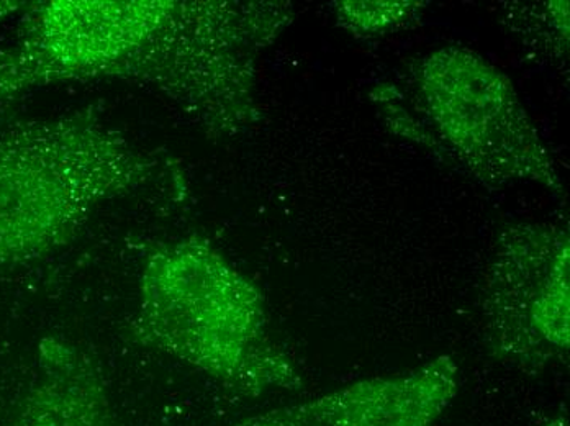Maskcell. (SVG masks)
I'll list each match as a JSON object with an SVG mask.
<instances>
[{
  "label": "cell",
  "mask_w": 570,
  "mask_h": 426,
  "mask_svg": "<svg viewBox=\"0 0 570 426\" xmlns=\"http://www.w3.org/2000/svg\"><path fill=\"white\" fill-rule=\"evenodd\" d=\"M544 426H569V418L566 412L559 414L558 417L552 418L551 422H548Z\"/></svg>",
  "instance_id": "cell-10"
},
{
  "label": "cell",
  "mask_w": 570,
  "mask_h": 426,
  "mask_svg": "<svg viewBox=\"0 0 570 426\" xmlns=\"http://www.w3.org/2000/svg\"><path fill=\"white\" fill-rule=\"evenodd\" d=\"M387 127L489 187H566L512 79L468 47L438 48L413 61L405 89L371 91Z\"/></svg>",
  "instance_id": "cell-4"
},
{
  "label": "cell",
  "mask_w": 570,
  "mask_h": 426,
  "mask_svg": "<svg viewBox=\"0 0 570 426\" xmlns=\"http://www.w3.org/2000/svg\"><path fill=\"white\" fill-rule=\"evenodd\" d=\"M26 6V2H9V0H0V23H2L7 17L19 12V10L23 9Z\"/></svg>",
  "instance_id": "cell-9"
},
{
  "label": "cell",
  "mask_w": 570,
  "mask_h": 426,
  "mask_svg": "<svg viewBox=\"0 0 570 426\" xmlns=\"http://www.w3.org/2000/svg\"><path fill=\"white\" fill-rule=\"evenodd\" d=\"M458 390V363L443 355L415 369L357 380L232 426H438Z\"/></svg>",
  "instance_id": "cell-6"
},
{
  "label": "cell",
  "mask_w": 570,
  "mask_h": 426,
  "mask_svg": "<svg viewBox=\"0 0 570 426\" xmlns=\"http://www.w3.org/2000/svg\"><path fill=\"white\" fill-rule=\"evenodd\" d=\"M288 2L53 0L0 50V100L71 82H127L165 97L210 138L261 120L257 62L294 23Z\"/></svg>",
  "instance_id": "cell-1"
},
{
  "label": "cell",
  "mask_w": 570,
  "mask_h": 426,
  "mask_svg": "<svg viewBox=\"0 0 570 426\" xmlns=\"http://www.w3.org/2000/svg\"><path fill=\"white\" fill-rule=\"evenodd\" d=\"M163 171V158L87 110L0 123V268L71 244L104 204Z\"/></svg>",
  "instance_id": "cell-3"
},
{
  "label": "cell",
  "mask_w": 570,
  "mask_h": 426,
  "mask_svg": "<svg viewBox=\"0 0 570 426\" xmlns=\"http://www.w3.org/2000/svg\"><path fill=\"white\" fill-rule=\"evenodd\" d=\"M131 336L232 393H297L304 377L271 330L259 287L210 241L186 237L145 258Z\"/></svg>",
  "instance_id": "cell-2"
},
{
  "label": "cell",
  "mask_w": 570,
  "mask_h": 426,
  "mask_svg": "<svg viewBox=\"0 0 570 426\" xmlns=\"http://www.w3.org/2000/svg\"><path fill=\"white\" fill-rule=\"evenodd\" d=\"M336 23L356 38H381L412 29L423 19L419 0H342L333 2Z\"/></svg>",
  "instance_id": "cell-7"
},
{
  "label": "cell",
  "mask_w": 570,
  "mask_h": 426,
  "mask_svg": "<svg viewBox=\"0 0 570 426\" xmlns=\"http://www.w3.org/2000/svg\"><path fill=\"white\" fill-rule=\"evenodd\" d=\"M513 20V31L520 37L524 33L538 47V55L546 60H562L569 51V2L521 3Z\"/></svg>",
  "instance_id": "cell-8"
},
{
  "label": "cell",
  "mask_w": 570,
  "mask_h": 426,
  "mask_svg": "<svg viewBox=\"0 0 570 426\" xmlns=\"http://www.w3.org/2000/svg\"><path fill=\"white\" fill-rule=\"evenodd\" d=\"M490 355L518 369H548L570 351V235L556 221L503 228L481 296Z\"/></svg>",
  "instance_id": "cell-5"
}]
</instances>
